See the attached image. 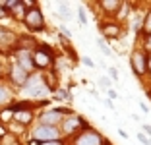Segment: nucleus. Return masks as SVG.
Wrapping results in <instances>:
<instances>
[{
    "mask_svg": "<svg viewBox=\"0 0 151 145\" xmlns=\"http://www.w3.org/2000/svg\"><path fill=\"white\" fill-rule=\"evenodd\" d=\"M23 23L27 25L29 31H43L45 29V18H43V12H41L37 6L29 8L23 16Z\"/></svg>",
    "mask_w": 151,
    "mask_h": 145,
    "instance_id": "f257e3e1",
    "label": "nucleus"
},
{
    "mask_svg": "<svg viewBox=\"0 0 151 145\" xmlns=\"http://www.w3.org/2000/svg\"><path fill=\"white\" fill-rule=\"evenodd\" d=\"M33 137H35V141L45 143V141H56V139H60V134H58V128L56 126H43V124H39V126L33 130Z\"/></svg>",
    "mask_w": 151,
    "mask_h": 145,
    "instance_id": "f03ea898",
    "label": "nucleus"
},
{
    "mask_svg": "<svg viewBox=\"0 0 151 145\" xmlns=\"http://www.w3.org/2000/svg\"><path fill=\"white\" fill-rule=\"evenodd\" d=\"M23 87H25L27 97H33V99L43 97L45 91H47V87H45V83H43V79L37 78V75H29V79H27V83L23 85Z\"/></svg>",
    "mask_w": 151,
    "mask_h": 145,
    "instance_id": "7ed1b4c3",
    "label": "nucleus"
},
{
    "mask_svg": "<svg viewBox=\"0 0 151 145\" xmlns=\"http://www.w3.org/2000/svg\"><path fill=\"white\" fill-rule=\"evenodd\" d=\"M33 58V66L35 68H49L50 64H52V52H50L49 47H41L35 50V54H31Z\"/></svg>",
    "mask_w": 151,
    "mask_h": 145,
    "instance_id": "20e7f679",
    "label": "nucleus"
},
{
    "mask_svg": "<svg viewBox=\"0 0 151 145\" xmlns=\"http://www.w3.org/2000/svg\"><path fill=\"white\" fill-rule=\"evenodd\" d=\"M145 60H147V56L142 52V50H134L132 56H130V66H132L134 74L138 75V78L145 75V72H147V68H145Z\"/></svg>",
    "mask_w": 151,
    "mask_h": 145,
    "instance_id": "39448f33",
    "label": "nucleus"
},
{
    "mask_svg": "<svg viewBox=\"0 0 151 145\" xmlns=\"http://www.w3.org/2000/svg\"><path fill=\"white\" fill-rule=\"evenodd\" d=\"M76 145H103V137L99 136L95 130H91V128H85L83 132L78 136Z\"/></svg>",
    "mask_w": 151,
    "mask_h": 145,
    "instance_id": "423d86ee",
    "label": "nucleus"
},
{
    "mask_svg": "<svg viewBox=\"0 0 151 145\" xmlns=\"http://www.w3.org/2000/svg\"><path fill=\"white\" fill-rule=\"evenodd\" d=\"M27 79H29V74H27L25 70H22L18 64H14V66L10 68V81H12L14 85L23 87V85L27 83Z\"/></svg>",
    "mask_w": 151,
    "mask_h": 145,
    "instance_id": "0eeeda50",
    "label": "nucleus"
},
{
    "mask_svg": "<svg viewBox=\"0 0 151 145\" xmlns=\"http://www.w3.org/2000/svg\"><path fill=\"white\" fill-rule=\"evenodd\" d=\"M64 110H50V112H45L41 114V124L43 126H56L58 122H62Z\"/></svg>",
    "mask_w": 151,
    "mask_h": 145,
    "instance_id": "6e6552de",
    "label": "nucleus"
},
{
    "mask_svg": "<svg viewBox=\"0 0 151 145\" xmlns=\"http://www.w3.org/2000/svg\"><path fill=\"white\" fill-rule=\"evenodd\" d=\"M22 70H25L27 74H31L33 70H35V66H33V58H31V54L27 52V50H19L18 52V62H16Z\"/></svg>",
    "mask_w": 151,
    "mask_h": 145,
    "instance_id": "1a4fd4ad",
    "label": "nucleus"
},
{
    "mask_svg": "<svg viewBox=\"0 0 151 145\" xmlns=\"http://www.w3.org/2000/svg\"><path fill=\"white\" fill-rule=\"evenodd\" d=\"M62 128H64V132L66 134H72V132H76L78 128H85V122H83V118L81 116H72V118H68V120H62Z\"/></svg>",
    "mask_w": 151,
    "mask_h": 145,
    "instance_id": "9d476101",
    "label": "nucleus"
},
{
    "mask_svg": "<svg viewBox=\"0 0 151 145\" xmlns=\"http://www.w3.org/2000/svg\"><path fill=\"white\" fill-rule=\"evenodd\" d=\"M99 6H101V8L105 10L109 16H116V14L122 10V6H124V4H122L120 0H103Z\"/></svg>",
    "mask_w": 151,
    "mask_h": 145,
    "instance_id": "9b49d317",
    "label": "nucleus"
},
{
    "mask_svg": "<svg viewBox=\"0 0 151 145\" xmlns=\"http://www.w3.org/2000/svg\"><path fill=\"white\" fill-rule=\"evenodd\" d=\"M103 35L109 37V39H120L122 37V31H120V25L116 23H103Z\"/></svg>",
    "mask_w": 151,
    "mask_h": 145,
    "instance_id": "f8f14e48",
    "label": "nucleus"
},
{
    "mask_svg": "<svg viewBox=\"0 0 151 145\" xmlns=\"http://www.w3.org/2000/svg\"><path fill=\"white\" fill-rule=\"evenodd\" d=\"M14 120L19 124H29L33 120V114H31V110H16V112H12Z\"/></svg>",
    "mask_w": 151,
    "mask_h": 145,
    "instance_id": "ddd939ff",
    "label": "nucleus"
},
{
    "mask_svg": "<svg viewBox=\"0 0 151 145\" xmlns=\"http://www.w3.org/2000/svg\"><path fill=\"white\" fill-rule=\"evenodd\" d=\"M56 10H58L56 16H60L62 19H68V18H70V6H68L66 2H60V4L56 6Z\"/></svg>",
    "mask_w": 151,
    "mask_h": 145,
    "instance_id": "4468645a",
    "label": "nucleus"
},
{
    "mask_svg": "<svg viewBox=\"0 0 151 145\" xmlns=\"http://www.w3.org/2000/svg\"><path fill=\"white\" fill-rule=\"evenodd\" d=\"M25 12H27V10L23 8V4H22V2H18V4H16V6L12 8V14H14V18H16V19H23Z\"/></svg>",
    "mask_w": 151,
    "mask_h": 145,
    "instance_id": "2eb2a0df",
    "label": "nucleus"
},
{
    "mask_svg": "<svg viewBox=\"0 0 151 145\" xmlns=\"http://www.w3.org/2000/svg\"><path fill=\"white\" fill-rule=\"evenodd\" d=\"M143 33H145L147 37L151 35V10L145 14V18H143Z\"/></svg>",
    "mask_w": 151,
    "mask_h": 145,
    "instance_id": "dca6fc26",
    "label": "nucleus"
},
{
    "mask_svg": "<svg viewBox=\"0 0 151 145\" xmlns=\"http://www.w3.org/2000/svg\"><path fill=\"white\" fill-rule=\"evenodd\" d=\"M8 101H10V91H8L6 85L0 83V105H4V103H8Z\"/></svg>",
    "mask_w": 151,
    "mask_h": 145,
    "instance_id": "f3484780",
    "label": "nucleus"
},
{
    "mask_svg": "<svg viewBox=\"0 0 151 145\" xmlns=\"http://www.w3.org/2000/svg\"><path fill=\"white\" fill-rule=\"evenodd\" d=\"M97 45H99V48H101L103 54H107V56H111V54H112V50L109 48V45L105 43V39H103V37H99V39H97Z\"/></svg>",
    "mask_w": 151,
    "mask_h": 145,
    "instance_id": "a211bd4d",
    "label": "nucleus"
},
{
    "mask_svg": "<svg viewBox=\"0 0 151 145\" xmlns=\"http://www.w3.org/2000/svg\"><path fill=\"white\" fill-rule=\"evenodd\" d=\"M78 19H80V23H81V25H85V23H87V18H85L83 8H80V10H78Z\"/></svg>",
    "mask_w": 151,
    "mask_h": 145,
    "instance_id": "6ab92c4d",
    "label": "nucleus"
},
{
    "mask_svg": "<svg viewBox=\"0 0 151 145\" xmlns=\"http://www.w3.org/2000/svg\"><path fill=\"white\" fill-rule=\"evenodd\" d=\"M136 137H138V141H139V143H143V145H149V141H151V139H147V136H145V134H142V132H139Z\"/></svg>",
    "mask_w": 151,
    "mask_h": 145,
    "instance_id": "aec40b11",
    "label": "nucleus"
},
{
    "mask_svg": "<svg viewBox=\"0 0 151 145\" xmlns=\"http://www.w3.org/2000/svg\"><path fill=\"white\" fill-rule=\"evenodd\" d=\"M81 62H83L85 66H89V68H95V62L91 60V58H89V56H83V58H81Z\"/></svg>",
    "mask_w": 151,
    "mask_h": 145,
    "instance_id": "412c9836",
    "label": "nucleus"
},
{
    "mask_svg": "<svg viewBox=\"0 0 151 145\" xmlns=\"http://www.w3.org/2000/svg\"><path fill=\"white\" fill-rule=\"evenodd\" d=\"M56 99H70V93H66L64 89H60V93H56Z\"/></svg>",
    "mask_w": 151,
    "mask_h": 145,
    "instance_id": "4be33fe9",
    "label": "nucleus"
},
{
    "mask_svg": "<svg viewBox=\"0 0 151 145\" xmlns=\"http://www.w3.org/2000/svg\"><path fill=\"white\" fill-rule=\"evenodd\" d=\"M109 74H111V78L114 79V81L118 79V70H116V68H109Z\"/></svg>",
    "mask_w": 151,
    "mask_h": 145,
    "instance_id": "5701e85b",
    "label": "nucleus"
},
{
    "mask_svg": "<svg viewBox=\"0 0 151 145\" xmlns=\"http://www.w3.org/2000/svg\"><path fill=\"white\" fill-rule=\"evenodd\" d=\"M39 145H64L62 139H56V141H45V143H39Z\"/></svg>",
    "mask_w": 151,
    "mask_h": 145,
    "instance_id": "b1692460",
    "label": "nucleus"
},
{
    "mask_svg": "<svg viewBox=\"0 0 151 145\" xmlns=\"http://www.w3.org/2000/svg\"><path fill=\"white\" fill-rule=\"evenodd\" d=\"M142 134H145V136L151 137V126H149V124H143V132Z\"/></svg>",
    "mask_w": 151,
    "mask_h": 145,
    "instance_id": "393cba45",
    "label": "nucleus"
},
{
    "mask_svg": "<svg viewBox=\"0 0 151 145\" xmlns=\"http://www.w3.org/2000/svg\"><path fill=\"white\" fill-rule=\"evenodd\" d=\"M107 93H109V97H111V101L118 97V95H116V91H114V89H107Z\"/></svg>",
    "mask_w": 151,
    "mask_h": 145,
    "instance_id": "a878e982",
    "label": "nucleus"
},
{
    "mask_svg": "<svg viewBox=\"0 0 151 145\" xmlns=\"http://www.w3.org/2000/svg\"><path fill=\"white\" fill-rule=\"evenodd\" d=\"M145 68H147V72L151 74V54L147 56V60H145Z\"/></svg>",
    "mask_w": 151,
    "mask_h": 145,
    "instance_id": "bb28decb",
    "label": "nucleus"
},
{
    "mask_svg": "<svg viewBox=\"0 0 151 145\" xmlns=\"http://www.w3.org/2000/svg\"><path fill=\"white\" fill-rule=\"evenodd\" d=\"M139 108H142L143 112H149V106H147L145 103H139Z\"/></svg>",
    "mask_w": 151,
    "mask_h": 145,
    "instance_id": "cd10ccee",
    "label": "nucleus"
},
{
    "mask_svg": "<svg viewBox=\"0 0 151 145\" xmlns=\"http://www.w3.org/2000/svg\"><path fill=\"white\" fill-rule=\"evenodd\" d=\"M101 83H103V85H107V87H109V85H111V79H107V78H103V79H101Z\"/></svg>",
    "mask_w": 151,
    "mask_h": 145,
    "instance_id": "c85d7f7f",
    "label": "nucleus"
},
{
    "mask_svg": "<svg viewBox=\"0 0 151 145\" xmlns=\"http://www.w3.org/2000/svg\"><path fill=\"white\" fill-rule=\"evenodd\" d=\"M118 134H120V137H124V139H126V137H128V134H126L124 130H118Z\"/></svg>",
    "mask_w": 151,
    "mask_h": 145,
    "instance_id": "c756f323",
    "label": "nucleus"
},
{
    "mask_svg": "<svg viewBox=\"0 0 151 145\" xmlns=\"http://www.w3.org/2000/svg\"><path fill=\"white\" fill-rule=\"evenodd\" d=\"M145 45H147V48H149V50H151V35H149V37H147V41H145Z\"/></svg>",
    "mask_w": 151,
    "mask_h": 145,
    "instance_id": "7c9ffc66",
    "label": "nucleus"
},
{
    "mask_svg": "<svg viewBox=\"0 0 151 145\" xmlns=\"http://www.w3.org/2000/svg\"><path fill=\"white\" fill-rule=\"evenodd\" d=\"M105 105H107L109 108H114V106H112V101H111V99H109V101H105Z\"/></svg>",
    "mask_w": 151,
    "mask_h": 145,
    "instance_id": "2f4dec72",
    "label": "nucleus"
},
{
    "mask_svg": "<svg viewBox=\"0 0 151 145\" xmlns=\"http://www.w3.org/2000/svg\"><path fill=\"white\" fill-rule=\"evenodd\" d=\"M6 14H8V12H6V10H2V8H0V19H2V18H4V16H6Z\"/></svg>",
    "mask_w": 151,
    "mask_h": 145,
    "instance_id": "473e14b6",
    "label": "nucleus"
},
{
    "mask_svg": "<svg viewBox=\"0 0 151 145\" xmlns=\"http://www.w3.org/2000/svg\"><path fill=\"white\" fill-rule=\"evenodd\" d=\"M149 145H151V141H149Z\"/></svg>",
    "mask_w": 151,
    "mask_h": 145,
    "instance_id": "72a5a7b5",
    "label": "nucleus"
}]
</instances>
